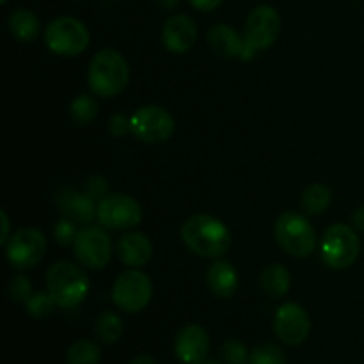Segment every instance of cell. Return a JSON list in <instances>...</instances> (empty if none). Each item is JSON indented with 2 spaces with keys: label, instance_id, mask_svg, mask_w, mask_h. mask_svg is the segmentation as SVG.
I'll list each match as a JSON object with an SVG mask.
<instances>
[{
  "label": "cell",
  "instance_id": "6da1fadb",
  "mask_svg": "<svg viewBox=\"0 0 364 364\" xmlns=\"http://www.w3.org/2000/svg\"><path fill=\"white\" fill-rule=\"evenodd\" d=\"M181 238L194 255L203 258H220L231 245V233L223 220L198 213L181 226Z\"/></svg>",
  "mask_w": 364,
  "mask_h": 364
},
{
  "label": "cell",
  "instance_id": "7a4b0ae2",
  "mask_svg": "<svg viewBox=\"0 0 364 364\" xmlns=\"http://www.w3.org/2000/svg\"><path fill=\"white\" fill-rule=\"evenodd\" d=\"M89 87L102 98H112L124 91L130 80V68L117 50H100L89 64Z\"/></svg>",
  "mask_w": 364,
  "mask_h": 364
},
{
  "label": "cell",
  "instance_id": "3957f363",
  "mask_svg": "<svg viewBox=\"0 0 364 364\" xmlns=\"http://www.w3.org/2000/svg\"><path fill=\"white\" fill-rule=\"evenodd\" d=\"M46 288L55 304L64 309L78 308L89 294V277L71 262H57L46 272Z\"/></svg>",
  "mask_w": 364,
  "mask_h": 364
},
{
  "label": "cell",
  "instance_id": "277c9868",
  "mask_svg": "<svg viewBox=\"0 0 364 364\" xmlns=\"http://www.w3.org/2000/svg\"><path fill=\"white\" fill-rule=\"evenodd\" d=\"M274 233L277 244L295 258H308L315 251L316 233L309 220L301 213H281L274 226Z\"/></svg>",
  "mask_w": 364,
  "mask_h": 364
},
{
  "label": "cell",
  "instance_id": "5b68a950",
  "mask_svg": "<svg viewBox=\"0 0 364 364\" xmlns=\"http://www.w3.org/2000/svg\"><path fill=\"white\" fill-rule=\"evenodd\" d=\"M361 252V242L355 231L347 224H333L323 233L322 259L334 270H343L354 265Z\"/></svg>",
  "mask_w": 364,
  "mask_h": 364
},
{
  "label": "cell",
  "instance_id": "8992f818",
  "mask_svg": "<svg viewBox=\"0 0 364 364\" xmlns=\"http://www.w3.org/2000/svg\"><path fill=\"white\" fill-rule=\"evenodd\" d=\"M45 41L57 55H80L89 46V31L80 20L71 16L55 18L45 31Z\"/></svg>",
  "mask_w": 364,
  "mask_h": 364
},
{
  "label": "cell",
  "instance_id": "52a82bcc",
  "mask_svg": "<svg viewBox=\"0 0 364 364\" xmlns=\"http://www.w3.org/2000/svg\"><path fill=\"white\" fill-rule=\"evenodd\" d=\"M153 295V283L148 274L139 269L127 270L117 277L112 288V301L121 311L139 313L149 304Z\"/></svg>",
  "mask_w": 364,
  "mask_h": 364
},
{
  "label": "cell",
  "instance_id": "ba28073f",
  "mask_svg": "<svg viewBox=\"0 0 364 364\" xmlns=\"http://www.w3.org/2000/svg\"><path fill=\"white\" fill-rule=\"evenodd\" d=\"M73 251L85 269L102 270L112 258V242L103 226H85L75 238Z\"/></svg>",
  "mask_w": 364,
  "mask_h": 364
},
{
  "label": "cell",
  "instance_id": "9c48e42d",
  "mask_svg": "<svg viewBox=\"0 0 364 364\" xmlns=\"http://www.w3.org/2000/svg\"><path fill=\"white\" fill-rule=\"evenodd\" d=\"M46 240L36 228H21L6 242L7 262L18 270H31L43 259Z\"/></svg>",
  "mask_w": 364,
  "mask_h": 364
},
{
  "label": "cell",
  "instance_id": "30bf717a",
  "mask_svg": "<svg viewBox=\"0 0 364 364\" xmlns=\"http://www.w3.org/2000/svg\"><path fill=\"white\" fill-rule=\"evenodd\" d=\"M96 219L109 230H132L142 220V210L134 198L127 194H107L98 201Z\"/></svg>",
  "mask_w": 364,
  "mask_h": 364
},
{
  "label": "cell",
  "instance_id": "8fae6325",
  "mask_svg": "<svg viewBox=\"0 0 364 364\" xmlns=\"http://www.w3.org/2000/svg\"><path fill=\"white\" fill-rule=\"evenodd\" d=\"M132 134L142 142L156 144L173 135L174 119L166 109L156 105H146L135 110L130 117Z\"/></svg>",
  "mask_w": 364,
  "mask_h": 364
},
{
  "label": "cell",
  "instance_id": "7c38bea8",
  "mask_svg": "<svg viewBox=\"0 0 364 364\" xmlns=\"http://www.w3.org/2000/svg\"><path fill=\"white\" fill-rule=\"evenodd\" d=\"M279 32V13L272 6H258L249 14L244 39L255 52H259V50H267L269 46H272Z\"/></svg>",
  "mask_w": 364,
  "mask_h": 364
},
{
  "label": "cell",
  "instance_id": "4fadbf2b",
  "mask_svg": "<svg viewBox=\"0 0 364 364\" xmlns=\"http://www.w3.org/2000/svg\"><path fill=\"white\" fill-rule=\"evenodd\" d=\"M274 331L284 345L294 347V345H301L308 340L309 331H311V320L304 308L295 302H287L277 309L276 318H274Z\"/></svg>",
  "mask_w": 364,
  "mask_h": 364
},
{
  "label": "cell",
  "instance_id": "5bb4252c",
  "mask_svg": "<svg viewBox=\"0 0 364 364\" xmlns=\"http://www.w3.org/2000/svg\"><path fill=\"white\" fill-rule=\"evenodd\" d=\"M210 350V336L201 326L183 327L174 341L176 358L185 364H199L206 359Z\"/></svg>",
  "mask_w": 364,
  "mask_h": 364
},
{
  "label": "cell",
  "instance_id": "9a60e30c",
  "mask_svg": "<svg viewBox=\"0 0 364 364\" xmlns=\"http://www.w3.org/2000/svg\"><path fill=\"white\" fill-rule=\"evenodd\" d=\"M164 45L173 53H185L198 39V27L187 14H176L166 21L162 31Z\"/></svg>",
  "mask_w": 364,
  "mask_h": 364
},
{
  "label": "cell",
  "instance_id": "2e32d148",
  "mask_svg": "<svg viewBox=\"0 0 364 364\" xmlns=\"http://www.w3.org/2000/svg\"><path fill=\"white\" fill-rule=\"evenodd\" d=\"M208 43L223 57H238V59L249 60L256 55V52L245 43V39L235 28L224 23L213 25L210 28Z\"/></svg>",
  "mask_w": 364,
  "mask_h": 364
},
{
  "label": "cell",
  "instance_id": "e0dca14e",
  "mask_svg": "<svg viewBox=\"0 0 364 364\" xmlns=\"http://www.w3.org/2000/svg\"><path fill=\"white\" fill-rule=\"evenodd\" d=\"M117 256L127 267L139 269V267H144L151 259L153 244L146 235L128 233L117 242Z\"/></svg>",
  "mask_w": 364,
  "mask_h": 364
},
{
  "label": "cell",
  "instance_id": "ac0fdd59",
  "mask_svg": "<svg viewBox=\"0 0 364 364\" xmlns=\"http://www.w3.org/2000/svg\"><path fill=\"white\" fill-rule=\"evenodd\" d=\"M206 283L213 295L219 299H230L238 290V274L230 262L219 259L210 265L206 272Z\"/></svg>",
  "mask_w": 364,
  "mask_h": 364
},
{
  "label": "cell",
  "instance_id": "d6986e66",
  "mask_svg": "<svg viewBox=\"0 0 364 364\" xmlns=\"http://www.w3.org/2000/svg\"><path fill=\"white\" fill-rule=\"evenodd\" d=\"M57 203L64 210V213L70 219H73L75 223L89 224L96 217V208H98V205H95V199L91 196L77 191L63 192L57 198Z\"/></svg>",
  "mask_w": 364,
  "mask_h": 364
},
{
  "label": "cell",
  "instance_id": "ffe728a7",
  "mask_svg": "<svg viewBox=\"0 0 364 364\" xmlns=\"http://www.w3.org/2000/svg\"><path fill=\"white\" fill-rule=\"evenodd\" d=\"M290 272L281 263L265 267L259 276V284L270 299H281L287 295L290 290Z\"/></svg>",
  "mask_w": 364,
  "mask_h": 364
},
{
  "label": "cell",
  "instance_id": "44dd1931",
  "mask_svg": "<svg viewBox=\"0 0 364 364\" xmlns=\"http://www.w3.org/2000/svg\"><path fill=\"white\" fill-rule=\"evenodd\" d=\"M9 31L18 41L32 43L39 36V20L32 11L18 9L9 16Z\"/></svg>",
  "mask_w": 364,
  "mask_h": 364
},
{
  "label": "cell",
  "instance_id": "7402d4cb",
  "mask_svg": "<svg viewBox=\"0 0 364 364\" xmlns=\"http://www.w3.org/2000/svg\"><path fill=\"white\" fill-rule=\"evenodd\" d=\"M331 199H333V194L329 187L322 183H313L302 194L301 205L308 215H320L329 208Z\"/></svg>",
  "mask_w": 364,
  "mask_h": 364
},
{
  "label": "cell",
  "instance_id": "603a6c76",
  "mask_svg": "<svg viewBox=\"0 0 364 364\" xmlns=\"http://www.w3.org/2000/svg\"><path fill=\"white\" fill-rule=\"evenodd\" d=\"M123 320L112 311H105L98 316L96 320V334L100 340L107 345L116 343L123 334Z\"/></svg>",
  "mask_w": 364,
  "mask_h": 364
},
{
  "label": "cell",
  "instance_id": "cb8c5ba5",
  "mask_svg": "<svg viewBox=\"0 0 364 364\" xmlns=\"http://www.w3.org/2000/svg\"><path fill=\"white\" fill-rule=\"evenodd\" d=\"M102 358V350L95 341L80 340L73 343L68 350V364H98Z\"/></svg>",
  "mask_w": 364,
  "mask_h": 364
},
{
  "label": "cell",
  "instance_id": "d4e9b609",
  "mask_svg": "<svg viewBox=\"0 0 364 364\" xmlns=\"http://www.w3.org/2000/svg\"><path fill=\"white\" fill-rule=\"evenodd\" d=\"M70 114L77 124H89L98 116V102L89 95H78L71 102Z\"/></svg>",
  "mask_w": 364,
  "mask_h": 364
},
{
  "label": "cell",
  "instance_id": "484cf974",
  "mask_svg": "<svg viewBox=\"0 0 364 364\" xmlns=\"http://www.w3.org/2000/svg\"><path fill=\"white\" fill-rule=\"evenodd\" d=\"M55 306V301H53L52 295H50L48 291H46V294L45 291H36V294H32V297L27 301L25 308H27L28 315H32L34 318H43V316L50 315Z\"/></svg>",
  "mask_w": 364,
  "mask_h": 364
},
{
  "label": "cell",
  "instance_id": "4316f807",
  "mask_svg": "<svg viewBox=\"0 0 364 364\" xmlns=\"http://www.w3.org/2000/svg\"><path fill=\"white\" fill-rule=\"evenodd\" d=\"M249 364H287V358L276 345H259L252 350Z\"/></svg>",
  "mask_w": 364,
  "mask_h": 364
},
{
  "label": "cell",
  "instance_id": "83f0119b",
  "mask_svg": "<svg viewBox=\"0 0 364 364\" xmlns=\"http://www.w3.org/2000/svg\"><path fill=\"white\" fill-rule=\"evenodd\" d=\"M220 358L226 364H245L251 355H249L244 343L237 340H230L224 341L223 347H220Z\"/></svg>",
  "mask_w": 364,
  "mask_h": 364
},
{
  "label": "cell",
  "instance_id": "f1b7e54d",
  "mask_svg": "<svg viewBox=\"0 0 364 364\" xmlns=\"http://www.w3.org/2000/svg\"><path fill=\"white\" fill-rule=\"evenodd\" d=\"M78 230H77V224H75L73 219H60L59 223L55 224L53 228V238L59 245H71L77 238Z\"/></svg>",
  "mask_w": 364,
  "mask_h": 364
},
{
  "label": "cell",
  "instance_id": "f546056e",
  "mask_svg": "<svg viewBox=\"0 0 364 364\" xmlns=\"http://www.w3.org/2000/svg\"><path fill=\"white\" fill-rule=\"evenodd\" d=\"M32 294H34V291H32V284L25 276H16L11 281L9 295L13 301L27 304V301L32 297Z\"/></svg>",
  "mask_w": 364,
  "mask_h": 364
},
{
  "label": "cell",
  "instance_id": "4dcf8cb0",
  "mask_svg": "<svg viewBox=\"0 0 364 364\" xmlns=\"http://www.w3.org/2000/svg\"><path fill=\"white\" fill-rule=\"evenodd\" d=\"M107 191H109V185H107L105 178H102V176L89 178L84 185V192L87 196H91L95 201H100V199L105 198Z\"/></svg>",
  "mask_w": 364,
  "mask_h": 364
},
{
  "label": "cell",
  "instance_id": "1f68e13d",
  "mask_svg": "<svg viewBox=\"0 0 364 364\" xmlns=\"http://www.w3.org/2000/svg\"><path fill=\"white\" fill-rule=\"evenodd\" d=\"M128 130H132V123L123 114H116L109 119V132L116 137H123Z\"/></svg>",
  "mask_w": 364,
  "mask_h": 364
},
{
  "label": "cell",
  "instance_id": "d6a6232c",
  "mask_svg": "<svg viewBox=\"0 0 364 364\" xmlns=\"http://www.w3.org/2000/svg\"><path fill=\"white\" fill-rule=\"evenodd\" d=\"M188 2L199 11H213L223 4V0H188Z\"/></svg>",
  "mask_w": 364,
  "mask_h": 364
},
{
  "label": "cell",
  "instance_id": "836d02e7",
  "mask_svg": "<svg viewBox=\"0 0 364 364\" xmlns=\"http://www.w3.org/2000/svg\"><path fill=\"white\" fill-rule=\"evenodd\" d=\"M0 217H2V237H0V244H6L9 240V217H7L6 210L0 212Z\"/></svg>",
  "mask_w": 364,
  "mask_h": 364
},
{
  "label": "cell",
  "instance_id": "e575fe53",
  "mask_svg": "<svg viewBox=\"0 0 364 364\" xmlns=\"http://www.w3.org/2000/svg\"><path fill=\"white\" fill-rule=\"evenodd\" d=\"M352 224H354L355 230L364 233V206H361V208L352 215Z\"/></svg>",
  "mask_w": 364,
  "mask_h": 364
},
{
  "label": "cell",
  "instance_id": "d590c367",
  "mask_svg": "<svg viewBox=\"0 0 364 364\" xmlns=\"http://www.w3.org/2000/svg\"><path fill=\"white\" fill-rule=\"evenodd\" d=\"M130 364H156V359L153 358V355L144 354V355H139V358H135Z\"/></svg>",
  "mask_w": 364,
  "mask_h": 364
},
{
  "label": "cell",
  "instance_id": "8d00e7d4",
  "mask_svg": "<svg viewBox=\"0 0 364 364\" xmlns=\"http://www.w3.org/2000/svg\"><path fill=\"white\" fill-rule=\"evenodd\" d=\"M156 2H159V6L164 7V9H173V7L178 6L180 0H156Z\"/></svg>",
  "mask_w": 364,
  "mask_h": 364
},
{
  "label": "cell",
  "instance_id": "74e56055",
  "mask_svg": "<svg viewBox=\"0 0 364 364\" xmlns=\"http://www.w3.org/2000/svg\"><path fill=\"white\" fill-rule=\"evenodd\" d=\"M199 364H220L219 361H203V363H199Z\"/></svg>",
  "mask_w": 364,
  "mask_h": 364
},
{
  "label": "cell",
  "instance_id": "f35d334b",
  "mask_svg": "<svg viewBox=\"0 0 364 364\" xmlns=\"http://www.w3.org/2000/svg\"><path fill=\"white\" fill-rule=\"evenodd\" d=\"M0 2H2V4H6V2H7V0H0Z\"/></svg>",
  "mask_w": 364,
  "mask_h": 364
}]
</instances>
